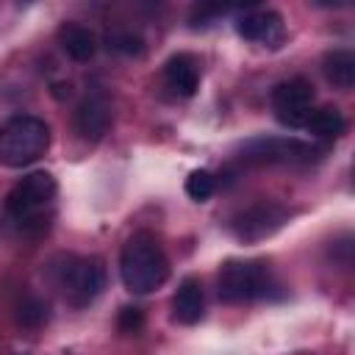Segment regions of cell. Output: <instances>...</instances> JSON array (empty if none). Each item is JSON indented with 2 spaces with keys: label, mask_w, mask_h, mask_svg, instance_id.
Masks as SVG:
<instances>
[{
  "label": "cell",
  "mask_w": 355,
  "mask_h": 355,
  "mask_svg": "<svg viewBox=\"0 0 355 355\" xmlns=\"http://www.w3.org/2000/svg\"><path fill=\"white\" fill-rule=\"evenodd\" d=\"M119 277L130 294H150L169 277V258L158 239L150 233H133L119 252Z\"/></svg>",
  "instance_id": "1"
},
{
  "label": "cell",
  "mask_w": 355,
  "mask_h": 355,
  "mask_svg": "<svg viewBox=\"0 0 355 355\" xmlns=\"http://www.w3.org/2000/svg\"><path fill=\"white\" fill-rule=\"evenodd\" d=\"M55 178L50 172H31L14 183L6 197L8 216L25 230H47L55 205Z\"/></svg>",
  "instance_id": "2"
},
{
  "label": "cell",
  "mask_w": 355,
  "mask_h": 355,
  "mask_svg": "<svg viewBox=\"0 0 355 355\" xmlns=\"http://www.w3.org/2000/svg\"><path fill=\"white\" fill-rule=\"evenodd\" d=\"M50 147V128L39 116H11L0 128V164L3 166H28L39 161Z\"/></svg>",
  "instance_id": "3"
},
{
  "label": "cell",
  "mask_w": 355,
  "mask_h": 355,
  "mask_svg": "<svg viewBox=\"0 0 355 355\" xmlns=\"http://www.w3.org/2000/svg\"><path fill=\"white\" fill-rule=\"evenodd\" d=\"M216 288H219V300L227 305H244L252 300H263L269 297V291L275 288L272 272L263 261H225L216 277Z\"/></svg>",
  "instance_id": "4"
},
{
  "label": "cell",
  "mask_w": 355,
  "mask_h": 355,
  "mask_svg": "<svg viewBox=\"0 0 355 355\" xmlns=\"http://www.w3.org/2000/svg\"><path fill=\"white\" fill-rule=\"evenodd\" d=\"M58 286L72 308H86L105 288V266L100 258H69L58 272Z\"/></svg>",
  "instance_id": "5"
},
{
  "label": "cell",
  "mask_w": 355,
  "mask_h": 355,
  "mask_svg": "<svg viewBox=\"0 0 355 355\" xmlns=\"http://www.w3.org/2000/svg\"><path fill=\"white\" fill-rule=\"evenodd\" d=\"M239 153L244 164L263 166V164H308L316 158L319 150L291 136H258L244 141Z\"/></svg>",
  "instance_id": "6"
},
{
  "label": "cell",
  "mask_w": 355,
  "mask_h": 355,
  "mask_svg": "<svg viewBox=\"0 0 355 355\" xmlns=\"http://www.w3.org/2000/svg\"><path fill=\"white\" fill-rule=\"evenodd\" d=\"M272 111L280 125L286 128H305L311 116V103H313V86L305 78H288L280 80L272 89Z\"/></svg>",
  "instance_id": "7"
},
{
  "label": "cell",
  "mask_w": 355,
  "mask_h": 355,
  "mask_svg": "<svg viewBox=\"0 0 355 355\" xmlns=\"http://www.w3.org/2000/svg\"><path fill=\"white\" fill-rule=\"evenodd\" d=\"M288 222V211L277 202H255L250 208H244L233 222V233L241 241H261L266 236H272L275 230H280Z\"/></svg>",
  "instance_id": "8"
},
{
  "label": "cell",
  "mask_w": 355,
  "mask_h": 355,
  "mask_svg": "<svg viewBox=\"0 0 355 355\" xmlns=\"http://www.w3.org/2000/svg\"><path fill=\"white\" fill-rule=\"evenodd\" d=\"M236 31L241 39L255 42V44H266V47H280V42L286 39V25L283 17L277 11L269 8H250L236 19Z\"/></svg>",
  "instance_id": "9"
},
{
  "label": "cell",
  "mask_w": 355,
  "mask_h": 355,
  "mask_svg": "<svg viewBox=\"0 0 355 355\" xmlns=\"http://www.w3.org/2000/svg\"><path fill=\"white\" fill-rule=\"evenodd\" d=\"M111 119H114V111H111V100L105 92H89L78 111H75V130L89 139V141H97L108 133L111 128Z\"/></svg>",
  "instance_id": "10"
},
{
  "label": "cell",
  "mask_w": 355,
  "mask_h": 355,
  "mask_svg": "<svg viewBox=\"0 0 355 355\" xmlns=\"http://www.w3.org/2000/svg\"><path fill=\"white\" fill-rule=\"evenodd\" d=\"M205 313V294L197 277H183L172 297V319L178 324H197Z\"/></svg>",
  "instance_id": "11"
},
{
  "label": "cell",
  "mask_w": 355,
  "mask_h": 355,
  "mask_svg": "<svg viewBox=\"0 0 355 355\" xmlns=\"http://www.w3.org/2000/svg\"><path fill=\"white\" fill-rule=\"evenodd\" d=\"M164 80L178 97H191L200 86V64L191 53H175L164 64Z\"/></svg>",
  "instance_id": "12"
},
{
  "label": "cell",
  "mask_w": 355,
  "mask_h": 355,
  "mask_svg": "<svg viewBox=\"0 0 355 355\" xmlns=\"http://www.w3.org/2000/svg\"><path fill=\"white\" fill-rule=\"evenodd\" d=\"M58 44L75 61H89L97 53V36H94V31L86 28V25H80V22H64L58 28Z\"/></svg>",
  "instance_id": "13"
},
{
  "label": "cell",
  "mask_w": 355,
  "mask_h": 355,
  "mask_svg": "<svg viewBox=\"0 0 355 355\" xmlns=\"http://www.w3.org/2000/svg\"><path fill=\"white\" fill-rule=\"evenodd\" d=\"M322 69H324V78L333 86H338V89L347 92L355 83V53L352 50H344V47H336V50L324 53Z\"/></svg>",
  "instance_id": "14"
},
{
  "label": "cell",
  "mask_w": 355,
  "mask_h": 355,
  "mask_svg": "<svg viewBox=\"0 0 355 355\" xmlns=\"http://www.w3.org/2000/svg\"><path fill=\"white\" fill-rule=\"evenodd\" d=\"M305 130H311L316 139H338L344 130H347V119L341 116L338 108H313L311 116H308V125Z\"/></svg>",
  "instance_id": "15"
},
{
  "label": "cell",
  "mask_w": 355,
  "mask_h": 355,
  "mask_svg": "<svg viewBox=\"0 0 355 355\" xmlns=\"http://www.w3.org/2000/svg\"><path fill=\"white\" fill-rule=\"evenodd\" d=\"M17 319H19V324H25V327L36 330V327L47 324V319H50V308H47V302H44V300H39V297L28 294V297L17 305Z\"/></svg>",
  "instance_id": "16"
},
{
  "label": "cell",
  "mask_w": 355,
  "mask_h": 355,
  "mask_svg": "<svg viewBox=\"0 0 355 355\" xmlns=\"http://www.w3.org/2000/svg\"><path fill=\"white\" fill-rule=\"evenodd\" d=\"M214 189H216V178H214L208 169H194V172H189V178H186V194H189L191 200L205 202V200L214 194Z\"/></svg>",
  "instance_id": "17"
},
{
  "label": "cell",
  "mask_w": 355,
  "mask_h": 355,
  "mask_svg": "<svg viewBox=\"0 0 355 355\" xmlns=\"http://www.w3.org/2000/svg\"><path fill=\"white\" fill-rule=\"evenodd\" d=\"M108 47L133 55V53L144 50V39L139 33H133V31H114V33H108Z\"/></svg>",
  "instance_id": "18"
},
{
  "label": "cell",
  "mask_w": 355,
  "mask_h": 355,
  "mask_svg": "<svg viewBox=\"0 0 355 355\" xmlns=\"http://www.w3.org/2000/svg\"><path fill=\"white\" fill-rule=\"evenodd\" d=\"M116 327L122 333H139L144 327V313L139 308H133V305H125L119 311V316H116Z\"/></svg>",
  "instance_id": "19"
}]
</instances>
